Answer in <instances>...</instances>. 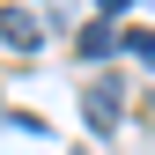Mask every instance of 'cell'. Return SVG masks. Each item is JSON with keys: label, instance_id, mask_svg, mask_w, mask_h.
<instances>
[{"label": "cell", "instance_id": "cell-1", "mask_svg": "<svg viewBox=\"0 0 155 155\" xmlns=\"http://www.w3.org/2000/svg\"><path fill=\"white\" fill-rule=\"evenodd\" d=\"M0 45L37 52V45H45V15H37V8H0Z\"/></svg>", "mask_w": 155, "mask_h": 155}, {"label": "cell", "instance_id": "cell-2", "mask_svg": "<svg viewBox=\"0 0 155 155\" xmlns=\"http://www.w3.org/2000/svg\"><path fill=\"white\" fill-rule=\"evenodd\" d=\"M81 118H89L96 133H111V126H118V74H104V81L81 96Z\"/></svg>", "mask_w": 155, "mask_h": 155}, {"label": "cell", "instance_id": "cell-3", "mask_svg": "<svg viewBox=\"0 0 155 155\" xmlns=\"http://www.w3.org/2000/svg\"><path fill=\"white\" fill-rule=\"evenodd\" d=\"M111 52H118V30H111V22H89L81 30V59H111Z\"/></svg>", "mask_w": 155, "mask_h": 155}, {"label": "cell", "instance_id": "cell-4", "mask_svg": "<svg viewBox=\"0 0 155 155\" xmlns=\"http://www.w3.org/2000/svg\"><path fill=\"white\" fill-rule=\"evenodd\" d=\"M126 52H133L140 67H155V30H133V37H126Z\"/></svg>", "mask_w": 155, "mask_h": 155}, {"label": "cell", "instance_id": "cell-5", "mask_svg": "<svg viewBox=\"0 0 155 155\" xmlns=\"http://www.w3.org/2000/svg\"><path fill=\"white\" fill-rule=\"evenodd\" d=\"M118 8H133V0H104V15H118Z\"/></svg>", "mask_w": 155, "mask_h": 155}]
</instances>
